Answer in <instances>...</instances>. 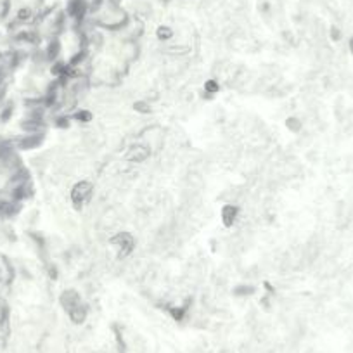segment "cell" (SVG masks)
I'll return each instance as SVG.
<instances>
[{"label": "cell", "instance_id": "obj_15", "mask_svg": "<svg viewBox=\"0 0 353 353\" xmlns=\"http://www.w3.org/2000/svg\"><path fill=\"white\" fill-rule=\"evenodd\" d=\"M49 275H50V279H57V277H59L56 265H50V267H49Z\"/></svg>", "mask_w": 353, "mask_h": 353}, {"label": "cell", "instance_id": "obj_11", "mask_svg": "<svg viewBox=\"0 0 353 353\" xmlns=\"http://www.w3.org/2000/svg\"><path fill=\"white\" fill-rule=\"evenodd\" d=\"M286 126L289 132L300 133L301 130H303V121H301V118H298V116H289V118L286 119Z\"/></svg>", "mask_w": 353, "mask_h": 353}, {"label": "cell", "instance_id": "obj_5", "mask_svg": "<svg viewBox=\"0 0 353 353\" xmlns=\"http://www.w3.org/2000/svg\"><path fill=\"white\" fill-rule=\"evenodd\" d=\"M59 303L61 307L64 308V312H68L71 310L73 307L82 303V294H80V291L73 289V287H68V289H64L63 293L59 294Z\"/></svg>", "mask_w": 353, "mask_h": 353}, {"label": "cell", "instance_id": "obj_14", "mask_svg": "<svg viewBox=\"0 0 353 353\" xmlns=\"http://www.w3.org/2000/svg\"><path fill=\"white\" fill-rule=\"evenodd\" d=\"M331 38H333L334 42H338V40H341V31H340V28H336V26L331 28Z\"/></svg>", "mask_w": 353, "mask_h": 353}, {"label": "cell", "instance_id": "obj_12", "mask_svg": "<svg viewBox=\"0 0 353 353\" xmlns=\"http://www.w3.org/2000/svg\"><path fill=\"white\" fill-rule=\"evenodd\" d=\"M156 36H158L159 40H163V42H168V40L173 38V30L168 26H159L158 30H156Z\"/></svg>", "mask_w": 353, "mask_h": 353}, {"label": "cell", "instance_id": "obj_16", "mask_svg": "<svg viewBox=\"0 0 353 353\" xmlns=\"http://www.w3.org/2000/svg\"><path fill=\"white\" fill-rule=\"evenodd\" d=\"M348 49H350V52H352V56H353V35H352V38L348 40Z\"/></svg>", "mask_w": 353, "mask_h": 353}, {"label": "cell", "instance_id": "obj_13", "mask_svg": "<svg viewBox=\"0 0 353 353\" xmlns=\"http://www.w3.org/2000/svg\"><path fill=\"white\" fill-rule=\"evenodd\" d=\"M203 90H205V92H208V94H212V96H215V94H218V90H220V85H218V80H217V78H210V80H206V82H205V87H203Z\"/></svg>", "mask_w": 353, "mask_h": 353}, {"label": "cell", "instance_id": "obj_9", "mask_svg": "<svg viewBox=\"0 0 353 353\" xmlns=\"http://www.w3.org/2000/svg\"><path fill=\"white\" fill-rule=\"evenodd\" d=\"M256 293V287L251 286V284H241V286H235L232 289V294L237 298H247V296H253Z\"/></svg>", "mask_w": 353, "mask_h": 353}, {"label": "cell", "instance_id": "obj_3", "mask_svg": "<svg viewBox=\"0 0 353 353\" xmlns=\"http://www.w3.org/2000/svg\"><path fill=\"white\" fill-rule=\"evenodd\" d=\"M152 156L151 149L144 144V142H133L128 147L125 149V161L130 165H142V163L149 161V158Z\"/></svg>", "mask_w": 353, "mask_h": 353}, {"label": "cell", "instance_id": "obj_2", "mask_svg": "<svg viewBox=\"0 0 353 353\" xmlns=\"http://www.w3.org/2000/svg\"><path fill=\"white\" fill-rule=\"evenodd\" d=\"M96 187L90 180H78L70 191V199L75 210H82L83 206L92 205Z\"/></svg>", "mask_w": 353, "mask_h": 353}, {"label": "cell", "instance_id": "obj_7", "mask_svg": "<svg viewBox=\"0 0 353 353\" xmlns=\"http://www.w3.org/2000/svg\"><path fill=\"white\" fill-rule=\"evenodd\" d=\"M73 119H75L76 123H82V125H89V123L94 121V115L92 111H89V109L85 108H78L73 115H70Z\"/></svg>", "mask_w": 353, "mask_h": 353}, {"label": "cell", "instance_id": "obj_8", "mask_svg": "<svg viewBox=\"0 0 353 353\" xmlns=\"http://www.w3.org/2000/svg\"><path fill=\"white\" fill-rule=\"evenodd\" d=\"M61 50H63V47H61V42L57 38H54L52 42L49 43V47H47V59L49 61H57V57L61 56Z\"/></svg>", "mask_w": 353, "mask_h": 353}, {"label": "cell", "instance_id": "obj_4", "mask_svg": "<svg viewBox=\"0 0 353 353\" xmlns=\"http://www.w3.org/2000/svg\"><path fill=\"white\" fill-rule=\"evenodd\" d=\"M220 218H222V224H224L225 227L232 229L239 222V218H241V206L224 205L222 206V212H220Z\"/></svg>", "mask_w": 353, "mask_h": 353}, {"label": "cell", "instance_id": "obj_6", "mask_svg": "<svg viewBox=\"0 0 353 353\" xmlns=\"http://www.w3.org/2000/svg\"><path fill=\"white\" fill-rule=\"evenodd\" d=\"M66 314H68V319H70L71 324H75V326H82V324H85L87 317H89V308H87V305L82 301L80 305L73 307L71 310H68Z\"/></svg>", "mask_w": 353, "mask_h": 353}, {"label": "cell", "instance_id": "obj_10", "mask_svg": "<svg viewBox=\"0 0 353 353\" xmlns=\"http://www.w3.org/2000/svg\"><path fill=\"white\" fill-rule=\"evenodd\" d=\"M132 108H133V111L139 113V115H142V116L151 115V113H152V106H151V103H149V101H145V99H139V101H135V103L132 104Z\"/></svg>", "mask_w": 353, "mask_h": 353}, {"label": "cell", "instance_id": "obj_1", "mask_svg": "<svg viewBox=\"0 0 353 353\" xmlns=\"http://www.w3.org/2000/svg\"><path fill=\"white\" fill-rule=\"evenodd\" d=\"M108 242L116 249V260L119 261L130 258L133 251H135V237H133L132 232L118 231L109 235Z\"/></svg>", "mask_w": 353, "mask_h": 353}]
</instances>
